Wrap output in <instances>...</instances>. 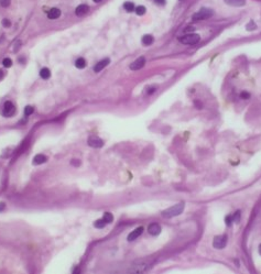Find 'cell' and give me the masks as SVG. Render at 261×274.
Segmentation results:
<instances>
[{"label": "cell", "mask_w": 261, "mask_h": 274, "mask_svg": "<svg viewBox=\"0 0 261 274\" xmlns=\"http://www.w3.org/2000/svg\"><path fill=\"white\" fill-rule=\"evenodd\" d=\"M184 210V203H179L176 205H174L172 207L165 209L164 212H162V216L164 218H172V217L179 216L181 215Z\"/></svg>", "instance_id": "cell-1"}, {"label": "cell", "mask_w": 261, "mask_h": 274, "mask_svg": "<svg viewBox=\"0 0 261 274\" xmlns=\"http://www.w3.org/2000/svg\"><path fill=\"white\" fill-rule=\"evenodd\" d=\"M199 40H201V37L196 33H187L185 35H183V37H179V41L181 42L182 44H185V45L197 44Z\"/></svg>", "instance_id": "cell-2"}, {"label": "cell", "mask_w": 261, "mask_h": 274, "mask_svg": "<svg viewBox=\"0 0 261 274\" xmlns=\"http://www.w3.org/2000/svg\"><path fill=\"white\" fill-rule=\"evenodd\" d=\"M214 16V11L212 9H207V8H202L199 11H197L196 13L193 14V20L197 21V20H206L208 18H211Z\"/></svg>", "instance_id": "cell-3"}, {"label": "cell", "mask_w": 261, "mask_h": 274, "mask_svg": "<svg viewBox=\"0 0 261 274\" xmlns=\"http://www.w3.org/2000/svg\"><path fill=\"white\" fill-rule=\"evenodd\" d=\"M149 266H150V262L139 261L135 263V264H132L129 272H131V273H142V272H146L148 270Z\"/></svg>", "instance_id": "cell-4"}, {"label": "cell", "mask_w": 261, "mask_h": 274, "mask_svg": "<svg viewBox=\"0 0 261 274\" xmlns=\"http://www.w3.org/2000/svg\"><path fill=\"white\" fill-rule=\"evenodd\" d=\"M16 113V107L11 101H6L4 104V108H2V116L6 118L12 117Z\"/></svg>", "instance_id": "cell-5"}, {"label": "cell", "mask_w": 261, "mask_h": 274, "mask_svg": "<svg viewBox=\"0 0 261 274\" xmlns=\"http://www.w3.org/2000/svg\"><path fill=\"white\" fill-rule=\"evenodd\" d=\"M227 245V236H216L213 240V247L215 249H224Z\"/></svg>", "instance_id": "cell-6"}, {"label": "cell", "mask_w": 261, "mask_h": 274, "mask_svg": "<svg viewBox=\"0 0 261 274\" xmlns=\"http://www.w3.org/2000/svg\"><path fill=\"white\" fill-rule=\"evenodd\" d=\"M87 143H88L89 146H92V148H96V149L101 148V146H104V141L101 140L100 138L96 137V136H92V137H89L88 140H87Z\"/></svg>", "instance_id": "cell-7"}, {"label": "cell", "mask_w": 261, "mask_h": 274, "mask_svg": "<svg viewBox=\"0 0 261 274\" xmlns=\"http://www.w3.org/2000/svg\"><path fill=\"white\" fill-rule=\"evenodd\" d=\"M144 64H146V58L143 57V56L138 57L135 62L131 63L130 70L131 71H139V70H141V68L144 66Z\"/></svg>", "instance_id": "cell-8"}, {"label": "cell", "mask_w": 261, "mask_h": 274, "mask_svg": "<svg viewBox=\"0 0 261 274\" xmlns=\"http://www.w3.org/2000/svg\"><path fill=\"white\" fill-rule=\"evenodd\" d=\"M143 232V227H138L137 229H135L132 232H130L129 235H128V241H133L136 240V239H138V238L142 235Z\"/></svg>", "instance_id": "cell-9"}, {"label": "cell", "mask_w": 261, "mask_h": 274, "mask_svg": "<svg viewBox=\"0 0 261 274\" xmlns=\"http://www.w3.org/2000/svg\"><path fill=\"white\" fill-rule=\"evenodd\" d=\"M109 63H110V60H109V58H104V60H101L100 62H98V63L96 64V65L94 66V72H96V73H99V72L103 71V70H104V68H105V67L107 66V65H108Z\"/></svg>", "instance_id": "cell-10"}, {"label": "cell", "mask_w": 261, "mask_h": 274, "mask_svg": "<svg viewBox=\"0 0 261 274\" xmlns=\"http://www.w3.org/2000/svg\"><path fill=\"white\" fill-rule=\"evenodd\" d=\"M148 231H149V233H150L151 236H158V235H160V232H161L160 225L156 224V222H153V224H151L148 227Z\"/></svg>", "instance_id": "cell-11"}, {"label": "cell", "mask_w": 261, "mask_h": 274, "mask_svg": "<svg viewBox=\"0 0 261 274\" xmlns=\"http://www.w3.org/2000/svg\"><path fill=\"white\" fill-rule=\"evenodd\" d=\"M88 11H89V7L87 4H80V6H78V7L76 8L75 13L77 17H83V16H85Z\"/></svg>", "instance_id": "cell-12"}, {"label": "cell", "mask_w": 261, "mask_h": 274, "mask_svg": "<svg viewBox=\"0 0 261 274\" xmlns=\"http://www.w3.org/2000/svg\"><path fill=\"white\" fill-rule=\"evenodd\" d=\"M61 17V10L57 8H53L51 9L50 11L47 12V18L51 19V20H55V19H59Z\"/></svg>", "instance_id": "cell-13"}, {"label": "cell", "mask_w": 261, "mask_h": 274, "mask_svg": "<svg viewBox=\"0 0 261 274\" xmlns=\"http://www.w3.org/2000/svg\"><path fill=\"white\" fill-rule=\"evenodd\" d=\"M47 161V158L43 154H37L33 158V164L34 165H40V164H43Z\"/></svg>", "instance_id": "cell-14"}, {"label": "cell", "mask_w": 261, "mask_h": 274, "mask_svg": "<svg viewBox=\"0 0 261 274\" xmlns=\"http://www.w3.org/2000/svg\"><path fill=\"white\" fill-rule=\"evenodd\" d=\"M224 2L232 7H242L246 4V0H224Z\"/></svg>", "instance_id": "cell-15"}, {"label": "cell", "mask_w": 261, "mask_h": 274, "mask_svg": "<svg viewBox=\"0 0 261 274\" xmlns=\"http://www.w3.org/2000/svg\"><path fill=\"white\" fill-rule=\"evenodd\" d=\"M153 41H154V39L150 34H146V35L142 37V43L144 45H151L152 43H153Z\"/></svg>", "instance_id": "cell-16"}, {"label": "cell", "mask_w": 261, "mask_h": 274, "mask_svg": "<svg viewBox=\"0 0 261 274\" xmlns=\"http://www.w3.org/2000/svg\"><path fill=\"white\" fill-rule=\"evenodd\" d=\"M40 76L41 78L43 79H49L51 77V72L49 68H42L41 72H40Z\"/></svg>", "instance_id": "cell-17"}, {"label": "cell", "mask_w": 261, "mask_h": 274, "mask_svg": "<svg viewBox=\"0 0 261 274\" xmlns=\"http://www.w3.org/2000/svg\"><path fill=\"white\" fill-rule=\"evenodd\" d=\"M123 8H125V10H126L127 12H132V11L136 10L133 2H130V1H128V2H126V4H123Z\"/></svg>", "instance_id": "cell-18"}, {"label": "cell", "mask_w": 261, "mask_h": 274, "mask_svg": "<svg viewBox=\"0 0 261 274\" xmlns=\"http://www.w3.org/2000/svg\"><path fill=\"white\" fill-rule=\"evenodd\" d=\"M103 219L105 220L106 224H111L114 221V216L110 214V212H105L104 216H103Z\"/></svg>", "instance_id": "cell-19"}, {"label": "cell", "mask_w": 261, "mask_h": 274, "mask_svg": "<svg viewBox=\"0 0 261 274\" xmlns=\"http://www.w3.org/2000/svg\"><path fill=\"white\" fill-rule=\"evenodd\" d=\"M75 66L77 67V68H80V70L84 68V67L86 66V61H85L83 57L78 58V60H77V61L75 62Z\"/></svg>", "instance_id": "cell-20"}, {"label": "cell", "mask_w": 261, "mask_h": 274, "mask_svg": "<svg viewBox=\"0 0 261 274\" xmlns=\"http://www.w3.org/2000/svg\"><path fill=\"white\" fill-rule=\"evenodd\" d=\"M106 226V222L104 219H98L96 220L95 222H94V227L95 228H98V229H103L104 227Z\"/></svg>", "instance_id": "cell-21"}, {"label": "cell", "mask_w": 261, "mask_h": 274, "mask_svg": "<svg viewBox=\"0 0 261 274\" xmlns=\"http://www.w3.org/2000/svg\"><path fill=\"white\" fill-rule=\"evenodd\" d=\"M135 11L138 16H143V14L146 13V11H147V9H146V7H143V6H138V7L136 8Z\"/></svg>", "instance_id": "cell-22"}, {"label": "cell", "mask_w": 261, "mask_h": 274, "mask_svg": "<svg viewBox=\"0 0 261 274\" xmlns=\"http://www.w3.org/2000/svg\"><path fill=\"white\" fill-rule=\"evenodd\" d=\"M240 215H241V212H240V210H237L235 214H234V216H232V221L234 222H236V224H239L240 221Z\"/></svg>", "instance_id": "cell-23"}, {"label": "cell", "mask_w": 261, "mask_h": 274, "mask_svg": "<svg viewBox=\"0 0 261 274\" xmlns=\"http://www.w3.org/2000/svg\"><path fill=\"white\" fill-rule=\"evenodd\" d=\"M33 111H34L33 107H31V106H27V107H25V109H24V115L28 117V116H30V115H32V113H33Z\"/></svg>", "instance_id": "cell-24"}, {"label": "cell", "mask_w": 261, "mask_h": 274, "mask_svg": "<svg viewBox=\"0 0 261 274\" xmlns=\"http://www.w3.org/2000/svg\"><path fill=\"white\" fill-rule=\"evenodd\" d=\"M2 64H4V67H7V68H8V67L12 66V61H11L10 58L7 57V58H4V61H2Z\"/></svg>", "instance_id": "cell-25"}, {"label": "cell", "mask_w": 261, "mask_h": 274, "mask_svg": "<svg viewBox=\"0 0 261 274\" xmlns=\"http://www.w3.org/2000/svg\"><path fill=\"white\" fill-rule=\"evenodd\" d=\"M10 2H11V0H0V6L4 8H7L10 6Z\"/></svg>", "instance_id": "cell-26"}, {"label": "cell", "mask_w": 261, "mask_h": 274, "mask_svg": "<svg viewBox=\"0 0 261 274\" xmlns=\"http://www.w3.org/2000/svg\"><path fill=\"white\" fill-rule=\"evenodd\" d=\"M225 222H226V225H227V226H232V224L234 222V221H232V216L228 215V216L225 218Z\"/></svg>", "instance_id": "cell-27"}, {"label": "cell", "mask_w": 261, "mask_h": 274, "mask_svg": "<svg viewBox=\"0 0 261 274\" xmlns=\"http://www.w3.org/2000/svg\"><path fill=\"white\" fill-rule=\"evenodd\" d=\"M253 29H256V24H255V22L250 21L248 24H247V30L250 31V30H253Z\"/></svg>", "instance_id": "cell-28"}, {"label": "cell", "mask_w": 261, "mask_h": 274, "mask_svg": "<svg viewBox=\"0 0 261 274\" xmlns=\"http://www.w3.org/2000/svg\"><path fill=\"white\" fill-rule=\"evenodd\" d=\"M240 97L244 98V99H248V98H250V94L247 93V91H242V93L240 94Z\"/></svg>", "instance_id": "cell-29"}, {"label": "cell", "mask_w": 261, "mask_h": 274, "mask_svg": "<svg viewBox=\"0 0 261 274\" xmlns=\"http://www.w3.org/2000/svg\"><path fill=\"white\" fill-rule=\"evenodd\" d=\"M2 25L6 27V28H9V27L11 25V22H10V20H8V19H4V20H2Z\"/></svg>", "instance_id": "cell-30"}, {"label": "cell", "mask_w": 261, "mask_h": 274, "mask_svg": "<svg viewBox=\"0 0 261 274\" xmlns=\"http://www.w3.org/2000/svg\"><path fill=\"white\" fill-rule=\"evenodd\" d=\"M71 164L72 165H74V166H78V165H80V162L78 161V160H72V162H71Z\"/></svg>", "instance_id": "cell-31"}, {"label": "cell", "mask_w": 261, "mask_h": 274, "mask_svg": "<svg viewBox=\"0 0 261 274\" xmlns=\"http://www.w3.org/2000/svg\"><path fill=\"white\" fill-rule=\"evenodd\" d=\"M156 4H160V6H163L165 4V0H153Z\"/></svg>", "instance_id": "cell-32"}, {"label": "cell", "mask_w": 261, "mask_h": 274, "mask_svg": "<svg viewBox=\"0 0 261 274\" xmlns=\"http://www.w3.org/2000/svg\"><path fill=\"white\" fill-rule=\"evenodd\" d=\"M193 31H194V28H193V27H187V28H186V29L184 30V32H186V33H189V32H191V33H192Z\"/></svg>", "instance_id": "cell-33"}, {"label": "cell", "mask_w": 261, "mask_h": 274, "mask_svg": "<svg viewBox=\"0 0 261 274\" xmlns=\"http://www.w3.org/2000/svg\"><path fill=\"white\" fill-rule=\"evenodd\" d=\"M4 207H6L4 203H0V212H2V210L4 209Z\"/></svg>", "instance_id": "cell-34"}, {"label": "cell", "mask_w": 261, "mask_h": 274, "mask_svg": "<svg viewBox=\"0 0 261 274\" xmlns=\"http://www.w3.org/2000/svg\"><path fill=\"white\" fill-rule=\"evenodd\" d=\"M195 105H196V106H197V107H196V108H198V109H201V108H202V104H201V103H199V104H198V101H195Z\"/></svg>", "instance_id": "cell-35"}, {"label": "cell", "mask_w": 261, "mask_h": 274, "mask_svg": "<svg viewBox=\"0 0 261 274\" xmlns=\"http://www.w3.org/2000/svg\"><path fill=\"white\" fill-rule=\"evenodd\" d=\"M2 77H4V72L0 70V79L2 78Z\"/></svg>", "instance_id": "cell-36"}, {"label": "cell", "mask_w": 261, "mask_h": 274, "mask_svg": "<svg viewBox=\"0 0 261 274\" xmlns=\"http://www.w3.org/2000/svg\"><path fill=\"white\" fill-rule=\"evenodd\" d=\"M93 1H94V2H101L103 0H93Z\"/></svg>", "instance_id": "cell-37"}, {"label": "cell", "mask_w": 261, "mask_h": 274, "mask_svg": "<svg viewBox=\"0 0 261 274\" xmlns=\"http://www.w3.org/2000/svg\"><path fill=\"white\" fill-rule=\"evenodd\" d=\"M259 253H260V254H261V245H259Z\"/></svg>", "instance_id": "cell-38"}]
</instances>
